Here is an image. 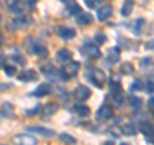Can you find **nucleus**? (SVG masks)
<instances>
[{
  "label": "nucleus",
  "instance_id": "23",
  "mask_svg": "<svg viewBox=\"0 0 154 145\" xmlns=\"http://www.w3.org/2000/svg\"><path fill=\"white\" fill-rule=\"evenodd\" d=\"M12 25L14 27H19V26H26L28 23H31V18L30 17H21V18H16L12 19Z\"/></svg>",
  "mask_w": 154,
  "mask_h": 145
},
{
  "label": "nucleus",
  "instance_id": "5",
  "mask_svg": "<svg viewBox=\"0 0 154 145\" xmlns=\"http://www.w3.org/2000/svg\"><path fill=\"white\" fill-rule=\"evenodd\" d=\"M90 95H91L90 89L86 88V86H84V85H79L73 90V96H75L77 100H81V101L88 100L90 98Z\"/></svg>",
  "mask_w": 154,
  "mask_h": 145
},
{
  "label": "nucleus",
  "instance_id": "1",
  "mask_svg": "<svg viewBox=\"0 0 154 145\" xmlns=\"http://www.w3.org/2000/svg\"><path fill=\"white\" fill-rule=\"evenodd\" d=\"M25 46L27 48V50L31 53V54H36L38 57H46L48 55V49L46 46L42 44L40 40H36V39H27L25 42Z\"/></svg>",
  "mask_w": 154,
  "mask_h": 145
},
{
  "label": "nucleus",
  "instance_id": "17",
  "mask_svg": "<svg viewBox=\"0 0 154 145\" xmlns=\"http://www.w3.org/2000/svg\"><path fill=\"white\" fill-rule=\"evenodd\" d=\"M76 22L79 25H82V26H88L93 23V17H91L90 13H80L76 18Z\"/></svg>",
  "mask_w": 154,
  "mask_h": 145
},
{
  "label": "nucleus",
  "instance_id": "37",
  "mask_svg": "<svg viewBox=\"0 0 154 145\" xmlns=\"http://www.w3.org/2000/svg\"><path fill=\"white\" fill-rule=\"evenodd\" d=\"M11 88H12V84H0V90L11 89Z\"/></svg>",
  "mask_w": 154,
  "mask_h": 145
},
{
  "label": "nucleus",
  "instance_id": "31",
  "mask_svg": "<svg viewBox=\"0 0 154 145\" xmlns=\"http://www.w3.org/2000/svg\"><path fill=\"white\" fill-rule=\"evenodd\" d=\"M110 99H112V103L116 105V107H121L122 105V96H121V94H112Z\"/></svg>",
  "mask_w": 154,
  "mask_h": 145
},
{
  "label": "nucleus",
  "instance_id": "3",
  "mask_svg": "<svg viewBox=\"0 0 154 145\" xmlns=\"http://www.w3.org/2000/svg\"><path fill=\"white\" fill-rule=\"evenodd\" d=\"M81 53L86 58H89V59H98V58L102 57V53H100L99 48L94 44H85L81 48Z\"/></svg>",
  "mask_w": 154,
  "mask_h": 145
},
{
  "label": "nucleus",
  "instance_id": "6",
  "mask_svg": "<svg viewBox=\"0 0 154 145\" xmlns=\"http://www.w3.org/2000/svg\"><path fill=\"white\" fill-rule=\"evenodd\" d=\"M113 109L108 107V105H103V107H100L99 110L96 112V119L98 121H103V122H105V121H108L113 117Z\"/></svg>",
  "mask_w": 154,
  "mask_h": 145
},
{
  "label": "nucleus",
  "instance_id": "8",
  "mask_svg": "<svg viewBox=\"0 0 154 145\" xmlns=\"http://www.w3.org/2000/svg\"><path fill=\"white\" fill-rule=\"evenodd\" d=\"M14 145H36L37 140L30 135H18L13 139Z\"/></svg>",
  "mask_w": 154,
  "mask_h": 145
},
{
  "label": "nucleus",
  "instance_id": "26",
  "mask_svg": "<svg viewBox=\"0 0 154 145\" xmlns=\"http://www.w3.org/2000/svg\"><path fill=\"white\" fill-rule=\"evenodd\" d=\"M109 89L112 94H121V85L119 81H114L113 79L109 80Z\"/></svg>",
  "mask_w": 154,
  "mask_h": 145
},
{
  "label": "nucleus",
  "instance_id": "35",
  "mask_svg": "<svg viewBox=\"0 0 154 145\" xmlns=\"http://www.w3.org/2000/svg\"><path fill=\"white\" fill-rule=\"evenodd\" d=\"M146 91H148V94H152L153 93V82L152 81H148V84H146Z\"/></svg>",
  "mask_w": 154,
  "mask_h": 145
},
{
  "label": "nucleus",
  "instance_id": "40",
  "mask_svg": "<svg viewBox=\"0 0 154 145\" xmlns=\"http://www.w3.org/2000/svg\"><path fill=\"white\" fill-rule=\"evenodd\" d=\"M3 63H4V58H3V55L0 54V67L3 66Z\"/></svg>",
  "mask_w": 154,
  "mask_h": 145
},
{
  "label": "nucleus",
  "instance_id": "28",
  "mask_svg": "<svg viewBox=\"0 0 154 145\" xmlns=\"http://www.w3.org/2000/svg\"><path fill=\"white\" fill-rule=\"evenodd\" d=\"M94 39H95V41H96V44H98V45H102V44H104V42L107 41V36H105V33H103L102 31L96 32Z\"/></svg>",
  "mask_w": 154,
  "mask_h": 145
},
{
  "label": "nucleus",
  "instance_id": "36",
  "mask_svg": "<svg viewBox=\"0 0 154 145\" xmlns=\"http://www.w3.org/2000/svg\"><path fill=\"white\" fill-rule=\"evenodd\" d=\"M25 2H26V4H27L28 7L32 8V7H35V5H36V3L38 2V0H25Z\"/></svg>",
  "mask_w": 154,
  "mask_h": 145
},
{
  "label": "nucleus",
  "instance_id": "19",
  "mask_svg": "<svg viewBox=\"0 0 154 145\" xmlns=\"http://www.w3.org/2000/svg\"><path fill=\"white\" fill-rule=\"evenodd\" d=\"M140 131L145 135V136L148 137H150L153 140V126H152V123H149V122H141L140 123Z\"/></svg>",
  "mask_w": 154,
  "mask_h": 145
},
{
  "label": "nucleus",
  "instance_id": "7",
  "mask_svg": "<svg viewBox=\"0 0 154 145\" xmlns=\"http://www.w3.org/2000/svg\"><path fill=\"white\" fill-rule=\"evenodd\" d=\"M55 32L58 36H60L62 39H64V40H69V39H73L76 32L73 28L71 27H67V26H58L55 28Z\"/></svg>",
  "mask_w": 154,
  "mask_h": 145
},
{
  "label": "nucleus",
  "instance_id": "10",
  "mask_svg": "<svg viewBox=\"0 0 154 145\" xmlns=\"http://www.w3.org/2000/svg\"><path fill=\"white\" fill-rule=\"evenodd\" d=\"M50 93H51V86L49 84H46V82H44V84L38 85L37 88L33 90L32 95L33 96H37V98H41V96H45V95L50 94Z\"/></svg>",
  "mask_w": 154,
  "mask_h": 145
},
{
  "label": "nucleus",
  "instance_id": "20",
  "mask_svg": "<svg viewBox=\"0 0 154 145\" xmlns=\"http://www.w3.org/2000/svg\"><path fill=\"white\" fill-rule=\"evenodd\" d=\"M132 9H134L132 0H126V2L123 3L122 8H121V14H122L123 17H128L130 14L132 13Z\"/></svg>",
  "mask_w": 154,
  "mask_h": 145
},
{
  "label": "nucleus",
  "instance_id": "11",
  "mask_svg": "<svg viewBox=\"0 0 154 145\" xmlns=\"http://www.w3.org/2000/svg\"><path fill=\"white\" fill-rule=\"evenodd\" d=\"M27 131L40 134V135H42V136H48V137H51V136H54V135H55L54 130H50V128H46V127H41V126L27 127Z\"/></svg>",
  "mask_w": 154,
  "mask_h": 145
},
{
  "label": "nucleus",
  "instance_id": "14",
  "mask_svg": "<svg viewBox=\"0 0 154 145\" xmlns=\"http://www.w3.org/2000/svg\"><path fill=\"white\" fill-rule=\"evenodd\" d=\"M7 7L9 9V12H12V13H21L23 11L22 0H8Z\"/></svg>",
  "mask_w": 154,
  "mask_h": 145
},
{
  "label": "nucleus",
  "instance_id": "41",
  "mask_svg": "<svg viewBox=\"0 0 154 145\" xmlns=\"http://www.w3.org/2000/svg\"><path fill=\"white\" fill-rule=\"evenodd\" d=\"M103 145H114L112 141H105V143H103Z\"/></svg>",
  "mask_w": 154,
  "mask_h": 145
},
{
  "label": "nucleus",
  "instance_id": "13",
  "mask_svg": "<svg viewBox=\"0 0 154 145\" xmlns=\"http://www.w3.org/2000/svg\"><path fill=\"white\" fill-rule=\"evenodd\" d=\"M14 108L11 103H3L0 105V117L2 118H11L13 117Z\"/></svg>",
  "mask_w": 154,
  "mask_h": 145
},
{
  "label": "nucleus",
  "instance_id": "44",
  "mask_svg": "<svg viewBox=\"0 0 154 145\" xmlns=\"http://www.w3.org/2000/svg\"><path fill=\"white\" fill-rule=\"evenodd\" d=\"M0 145H7V144H0Z\"/></svg>",
  "mask_w": 154,
  "mask_h": 145
},
{
  "label": "nucleus",
  "instance_id": "30",
  "mask_svg": "<svg viewBox=\"0 0 154 145\" xmlns=\"http://www.w3.org/2000/svg\"><path fill=\"white\" fill-rule=\"evenodd\" d=\"M128 104L131 105L134 108H137L141 105V99L139 98V96H130L128 98Z\"/></svg>",
  "mask_w": 154,
  "mask_h": 145
},
{
  "label": "nucleus",
  "instance_id": "25",
  "mask_svg": "<svg viewBox=\"0 0 154 145\" xmlns=\"http://www.w3.org/2000/svg\"><path fill=\"white\" fill-rule=\"evenodd\" d=\"M119 71H121L123 75H131L135 72V67L132 66V63H130V62H125V63H122Z\"/></svg>",
  "mask_w": 154,
  "mask_h": 145
},
{
  "label": "nucleus",
  "instance_id": "9",
  "mask_svg": "<svg viewBox=\"0 0 154 145\" xmlns=\"http://www.w3.org/2000/svg\"><path fill=\"white\" fill-rule=\"evenodd\" d=\"M17 77H18L19 81L30 82V81L37 80V73H36V71H33V69H26V71H22L21 73H18Z\"/></svg>",
  "mask_w": 154,
  "mask_h": 145
},
{
  "label": "nucleus",
  "instance_id": "43",
  "mask_svg": "<svg viewBox=\"0 0 154 145\" xmlns=\"http://www.w3.org/2000/svg\"><path fill=\"white\" fill-rule=\"evenodd\" d=\"M121 145H128V144H126V143H122V144H121Z\"/></svg>",
  "mask_w": 154,
  "mask_h": 145
},
{
  "label": "nucleus",
  "instance_id": "32",
  "mask_svg": "<svg viewBox=\"0 0 154 145\" xmlns=\"http://www.w3.org/2000/svg\"><path fill=\"white\" fill-rule=\"evenodd\" d=\"M143 23H144V19L143 18L136 19V21H135V26L132 27V32L135 33V35H139V32H140V27H141Z\"/></svg>",
  "mask_w": 154,
  "mask_h": 145
},
{
  "label": "nucleus",
  "instance_id": "45",
  "mask_svg": "<svg viewBox=\"0 0 154 145\" xmlns=\"http://www.w3.org/2000/svg\"><path fill=\"white\" fill-rule=\"evenodd\" d=\"M60 2H64V0H60Z\"/></svg>",
  "mask_w": 154,
  "mask_h": 145
},
{
  "label": "nucleus",
  "instance_id": "22",
  "mask_svg": "<svg viewBox=\"0 0 154 145\" xmlns=\"http://www.w3.org/2000/svg\"><path fill=\"white\" fill-rule=\"evenodd\" d=\"M73 110H75V112L79 114V116H81V117H88V116L90 114V108L86 107V105H82V104L75 105Z\"/></svg>",
  "mask_w": 154,
  "mask_h": 145
},
{
  "label": "nucleus",
  "instance_id": "15",
  "mask_svg": "<svg viewBox=\"0 0 154 145\" xmlns=\"http://www.w3.org/2000/svg\"><path fill=\"white\" fill-rule=\"evenodd\" d=\"M110 14H112V7L110 5H103L96 11V17H98L99 21H105L107 18L110 17Z\"/></svg>",
  "mask_w": 154,
  "mask_h": 145
},
{
  "label": "nucleus",
  "instance_id": "29",
  "mask_svg": "<svg viewBox=\"0 0 154 145\" xmlns=\"http://www.w3.org/2000/svg\"><path fill=\"white\" fill-rule=\"evenodd\" d=\"M59 137L63 140V141H66L67 144H71V145H75V144H76V139H75L73 136H71V135L66 134V132H62V134L59 135Z\"/></svg>",
  "mask_w": 154,
  "mask_h": 145
},
{
  "label": "nucleus",
  "instance_id": "24",
  "mask_svg": "<svg viewBox=\"0 0 154 145\" xmlns=\"http://www.w3.org/2000/svg\"><path fill=\"white\" fill-rule=\"evenodd\" d=\"M122 134L125 135H130V136H134L135 134H136V128H135V126L132 123H125L122 128H121Z\"/></svg>",
  "mask_w": 154,
  "mask_h": 145
},
{
  "label": "nucleus",
  "instance_id": "39",
  "mask_svg": "<svg viewBox=\"0 0 154 145\" xmlns=\"http://www.w3.org/2000/svg\"><path fill=\"white\" fill-rule=\"evenodd\" d=\"M149 107H150V110L153 112V98L150 96V99H149Z\"/></svg>",
  "mask_w": 154,
  "mask_h": 145
},
{
  "label": "nucleus",
  "instance_id": "4",
  "mask_svg": "<svg viewBox=\"0 0 154 145\" xmlns=\"http://www.w3.org/2000/svg\"><path fill=\"white\" fill-rule=\"evenodd\" d=\"M79 69H80L79 62H69V63L60 71V77L63 80L71 79V77H75L77 75V72H79Z\"/></svg>",
  "mask_w": 154,
  "mask_h": 145
},
{
  "label": "nucleus",
  "instance_id": "18",
  "mask_svg": "<svg viewBox=\"0 0 154 145\" xmlns=\"http://www.w3.org/2000/svg\"><path fill=\"white\" fill-rule=\"evenodd\" d=\"M57 58L62 62H68L72 59V53L68 50V49H64V48H62L57 51Z\"/></svg>",
  "mask_w": 154,
  "mask_h": 145
},
{
  "label": "nucleus",
  "instance_id": "34",
  "mask_svg": "<svg viewBox=\"0 0 154 145\" xmlns=\"http://www.w3.org/2000/svg\"><path fill=\"white\" fill-rule=\"evenodd\" d=\"M95 3H96V0H85V4L90 9H94L95 8Z\"/></svg>",
  "mask_w": 154,
  "mask_h": 145
},
{
  "label": "nucleus",
  "instance_id": "12",
  "mask_svg": "<svg viewBox=\"0 0 154 145\" xmlns=\"http://www.w3.org/2000/svg\"><path fill=\"white\" fill-rule=\"evenodd\" d=\"M119 57H121V50H119V48H117V46L110 48V49L108 50V53H107V60L112 64L117 63V62L119 60Z\"/></svg>",
  "mask_w": 154,
  "mask_h": 145
},
{
  "label": "nucleus",
  "instance_id": "2",
  "mask_svg": "<svg viewBox=\"0 0 154 145\" xmlns=\"http://www.w3.org/2000/svg\"><path fill=\"white\" fill-rule=\"evenodd\" d=\"M88 79L93 82V84L96 86V88H103L105 80H107V77H105L104 72L102 69H98V68H93L89 73H88Z\"/></svg>",
  "mask_w": 154,
  "mask_h": 145
},
{
  "label": "nucleus",
  "instance_id": "38",
  "mask_svg": "<svg viewBox=\"0 0 154 145\" xmlns=\"http://www.w3.org/2000/svg\"><path fill=\"white\" fill-rule=\"evenodd\" d=\"M131 89H140V81L135 80V81H134V84H132V88H131Z\"/></svg>",
  "mask_w": 154,
  "mask_h": 145
},
{
  "label": "nucleus",
  "instance_id": "21",
  "mask_svg": "<svg viewBox=\"0 0 154 145\" xmlns=\"http://www.w3.org/2000/svg\"><path fill=\"white\" fill-rule=\"evenodd\" d=\"M58 108L59 107H58L57 103H48L42 109V113H44V116H53L54 113H57Z\"/></svg>",
  "mask_w": 154,
  "mask_h": 145
},
{
  "label": "nucleus",
  "instance_id": "42",
  "mask_svg": "<svg viewBox=\"0 0 154 145\" xmlns=\"http://www.w3.org/2000/svg\"><path fill=\"white\" fill-rule=\"evenodd\" d=\"M2 44H3V36L0 35V45H2Z\"/></svg>",
  "mask_w": 154,
  "mask_h": 145
},
{
  "label": "nucleus",
  "instance_id": "16",
  "mask_svg": "<svg viewBox=\"0 0 154 145\" xmlns=\"http://www.w3.org/2000/svg\"><path fill=\"white\" fill-rule=\"evenodd\" d=\"M40 71L44 73L45 76H49V77H58V76H60V71H58L54 66H51V64H46V66H41V68Z\"/></svg>",
  "mask_w": 154,
  "mask_h": 145
},
{
  "label": "nucleus",
  "instance_id": "27",
  "mask_svg": "<svg viewBox=\"0 0 154 145\" xmlns=\"http://www.w3.org/2000/svg\"><path fill=\"white\" fill-rule=\"evenodd\" d=\"M67 13L71 14V16H77L79 13H81V7L76 3H71L68 7H67Z\"/></svg>",
  "mask_w": 154,
  "mask_h": 145
},
{
  "label": "nucleus",
  "instance_id": "33",
  "mask_svg": "<svg viewBox=\"0 0 154 145\" xmlns=\"http://www.w3.org/2000/svg\"><path fill=\"white\" fill-rule=\"evenodd\" d=\"M16 72H17V69H16V67L14 66H11V64L4 66V73H5L7 76H13Z\"/></svg>",
  "mask_w": 154,
  "mask_h": 145
}]
</instances>
